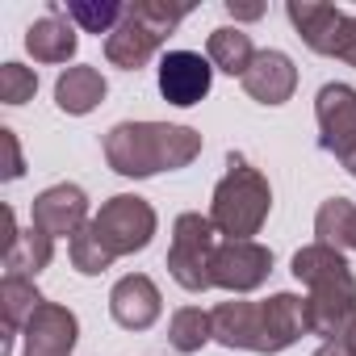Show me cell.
I'll list each match as a JSON object with an SVG mask.
<instances>
[{
	"label": "cell",
	"instance_id": "obj_1",
	"mask_svg": "<svg viewBox=\"0 0 356 356\" xmlns=\"http://www.w3.org/2000/svg\"><path fill=\"white\" fill-rule=\"evenodd\" d=\"M210 318L222 348H243L260 356H277L310 335V310L298 293H273L268 302H218Z\"/></svg>",
	"mask_w": 356,
	"mask_h": 356
},
{
	"label": "cell",
	"instance_id": "obj_2",
	"mask_svg": "<svg viewBox=\"0 0 356 356\" xmlns=\"http://www.w3.org/2000/svg\"><path fill=\"white\" fill-rule=\"evenodd\" d=\"M202 155V134L193 126H172V122H118L105 134V163L118 176L147 181L159 172L189 168Z\"/></svg>",
	"mask_w": 356,
	"mask_h": 356
},
{
	"label": "cell",
	"instance_id": "obj_3",
	"mask_svg": "<svg viewBox=\"0 0 356 356\" xmlns=\"http://www.w3.org/2000/svg\"><path fill=\"white\" fill-rule=\"evenodd\" d=\"M310 293H306V310H310V335L327 339H343L356 323V277L343 260V252L327 248V243H306L302 252H293V268H289Z\"/></svg>",
	"mask_w": 356,
	"mask_h": 356
},
{
	"label": "cell",
	"instance_id": "obj_4",
	"mask_svg": "<svg viewBox=\"0 0 356 356\" xmlns=\"http://www.w3.org/2000/svg\"><path fill=\"white\" fill-rule=\"evenodd\" d=\"M268 210H273L268 176L248 155L231 151L227 172H222V181L214 185V197H210V222L227 239H252L268 222Z\"/></svg>",
	"mask_w": 356,
	"mask_h": 356
},
{
	"label": "cell",
	"instance_id": "obj_5",
	"mask_svg": "<svg viewBox=\"0 0 356 356\" xmlns=\"http://www.w3.org/2000/svg\"><path fill=\"white\" fill-rule=\"evenodd\" d=\"M193 13V5H155V0H134L126 5L122 26L105 38V59L122 72H138L147 67L159 47L168 42V34Z\"/></svg>",
	"mask_w": 356,
	"mask_h": 356
},
{
	"label": "cell",
	"instance_id": "obj_6",
	"mask_svg": "<svg viewBox=\"0 0 356 356\" xmlns=\"http://www.w3.org/2000/svg\"><path fill=\"white\" fill-rule=\"evenodd\" d=\"M214 252H218V227L210 222V214L189 210L172 222V243H168L163 264L181 289L206 293L214 289Z\"/></svg>",
	"mask_w": 356,
	"mask_h": 356
},
{
	"label": "cell",
	"instance_id": "obj_7",
	"mask_svg": "<svg viewBox=\"0 0 356 356\" xmlns=\"http://www.w3.org/2000/svg\"><path fill=\"white\" fill-rule=\"evenodd\" d=\"M88 227H92L97 248H101L109 260H118V256L143 252V248L151 243L159 218H155L151 202H143L138 193H118V197H109V202L92 214Z\"/></svg>",
	"mask_w": 356,
	"mask_h": 356
},
{
	"label": "cell",
	"instance_id": "obj_8",
	"mask_svg": "<svg viewBox=\"0 0 356 356\" xmlns=\"http://www.w3.org/2000/svg\"><path fill=\"white\" fill-rule=\"evenodd\" d=\"M285 17L293 22L298 38L327 59H343L356 42V17L335 9V5H318V0H289Z\"/></svg>",
	"mask_w": 356,
	"mask_h": 356
},
{
	"label": "cell",
	"instance_id": "obj_9",
	"mask_svg": "<svg viewBox=\"0 0 356 356\" xmlns=\"http://www.w3.org/2000/svg\"><path fill=\"white\" fill-rule=\"evenodd\" d=\"M314 118H318V147L348 168L356 159V88L339 80L323 84L314 97Z\"/></svg>",
	"mask_w": 356,
	"mask_h": 356
},
{
	"label": "cell",
	"instance_id": "obj_10",
	"mask_svg": "<svg viewBox=\"0 0 356 356\" xmlns=\"http://www.w3.org/2000/svg\"><path fill=\"white\" fill-rule=\"evenodd\" d=\"M273 252L256 239H222L214 252V285L227 293H252L268 281Z\"/></svg>",
	"mask_w": 356,
	"mask_h": 356
},
{
	"label": "cell",
	"instance_id": "obj_11",
	"mask_svg": "<svg viewBox=\"0 0 356 356\" xmlns=\"http://www.w3.org/2000/svg\"><path fill=\"white\" fill-rule=\"evenodd\" d=\"M214 84V63L197 51H168L159 59V97L176 109L202 105Z\"/></svg>",
	"mask_w": 356,
	"mask_h": 356
},
{
	"label": "cell",
	"instance_id": "obj_12",
	"mask_svg": "<svg viewBox=\"0 0 356 356\" xmlns=\"http://www.w3.org/2000/svg\"><path fill=\"white\" fill-rule=\"evenodd\" d=\"M30 218H34V227L38 231H47L51 239H76L92 218H88V193L80 189V185H51V189H42L38 197H34V210H30Z\"/></svg>",
	"mask_w": 356,
	"mask_h": 356
},
{
	"label": "cell",
	"instance_id": "obj_13",
	"mask_svg": "<svg viewBox=\"0 0 356 356\" xmlns=\"http://www.w3.org/2000/svg\"><path fill=\"white\" fill-rule=\"evenodd\" d=\"M76 339H80V318L59 302H42L22 331V356H72Z\"/></svg>",
	"mask_w": 356,
	"mask_h": 356
},
{
	"label": "cell",
	"instance_id": "obj_14",
	"mask_svg": "<svg viewBox=\"0 0 356 356\" xmlns=\"http://www.w3.org/2000/svg\"><path fill=\"white\" fill-rule=\"evenodd\" d=\"M109 314H113V323L126 327V331H147V327H155V318L163 314L159 285H155L147 273L122 277V281L109 289Z\"/></svg>",
	"mask_w": 356,
	"mask_h": 356
},
{
	"label": "cell",
	"instance_id": "obj_15",
	"mask_svg": "<svg viewBox=\"0 0 356 356\" xmlns=\"http://www.w3.org/2000/svg\"><path fill=\"white\" fill-rule=\"evenodd\" d=\"M298 88V67L285 51H256L252 67L243 72V92L260 105H285Z\"/></svg>",
	"mask_w": 356,
	"mask_h": 356
},
{
	"label": "cell",
	"instance_id": "obj_16",
	"mask_svg": "<svg viewBox=\"0 0 356 356\" xmlns=\"http://www.w3.org/2000/svg\"><path fill=\"white\" fill-rule=\"evenodd\" d=\"M80 47V30L63 17L59 0L47 9V17H38L30 30H26V51L38 59V63H67Z\"/></svg>",
	"mask_w": 356,
	"mask_h": 356
},
{
	"label": "cell",
	"instance_id": "obj_17",
	"mask_svg": "<svg viewBox=\"0 0 356 356\" xmlns=\"http://www.w3.org/2000/svg\"><path fill=\"white\" fill-rule=\"evenodd\" d=\"M5 218H9V243H5V277H26V281H34L51 260H55V239L47 235V231H38V227H30V231H17V222H13V210H5Z\"/></svg>",
	"mask_w": 356,
	"mask_h": 356
},
{
	"label": "cell",
	"instance_id": "obj_18",
	"mask_svg": "<svg viewBox=\"0 0 356 356\" xmlns=\"http://www.w3.org/2000/svg\"><path fill=\"white\" fill-rule=\"evenodd\" d=\"M105 92H109V84H105V76H101L92 63H76V67H67V72L55 80V105H59L63 113H72V118L92 113V109L105 101Z\"/></svg>",
	"mask_w": 356,
	"mask_h": 356
},
{
	"label": "cell",
	"instance_id": "obj_19",
	"mask_svg": "<svg viewBox=\"0 0 356 356\" xmlns=\"http://www.w3.org/2000/svg\"><path fill=\"white\" fill-rule=\"evenodd\" d=\"M47 298L38 293V285L34 281H26V277H5L0 281V306H5V348H0V356H9V348H13V335L17 331H26V323L34 318V310L42 306Z\"/></svg>",
	"mask_w": 356,
	"mask_h": 356
},
{
	"label": "cell",
	"instance_id": "obj_20",
	"mask_svg": "<svg viewBox=\"0 0 356 356\" xmlns=\"http://www.w3.org/2000/svg\"><path fill=\"white\" fill-rule=\"evenodd\" d=\"M206 59L214 63V72H227V76H239L252 67L256 59V47H252V34H243L239 26H218L210 30L206 38Z\"/></svg>",
	"mask_w": 356,
	"mask_h": 356
},
{
	"label": "cell",
	"instance_id": "obj_21",
	"mask_svg": "<svg viewBox=\"0 0 356 356\" xmlns=\"http://www.w3.org/2000/svg\"><path fill=\"white\" fill-rule=\"evenodd\" d=\"M314 243H327L335 252H356V206L348 197H327L314 214Z\"/></svg>",
	"mask_w": 356,
	"mask_h": 356
},
{
	"label": "cell",
	"instance_id": "obj_22",
	"mask_svg": "<svg viewBox=\"0 0 356 356\" xmlns=\"http://www.w3.org/2000/svg\"><path fill=\"white\" fill-rule=\"evenodd\" d=\"M210 339H214V318H210L202 306H181V310L172 314V323H168V343L181 352V356L202 352Z\"/></svg>",
	"mask_w": 356,
	"mask_h": 356
},
{
	"label": "cell",
	"instance_id": "obj_23",
	"mask_svg": "<svg viewBox=\"0 0 356 356\" xmlns=\"http://www.w3.org/2000/svg\"><path fill=\"white\" fill-rule=\"evenodd\" d=\"M63 9V17L76 26V30H84V34H113L118 26H122V17H126V5H118V0H67V5H59Z\"/></svg>",
	"mask_w": 356,
	"mask_h": 356
},
{
	"label": "cell",
	"instance_id": "obj_24",
	"mask_svg": "<svg viewBox=\"0 0 356 356\" xmlns=\"http://www.w3.org/2000/svg\"><path fill=\"white\" fill-rule=\"evenodd\" d=\"M34 92H38V76L30 67H22V63L0 67V101L5 105H26V101H34Z\"/></svg>",
	"mask_w": 356,
	"mask_h": 356
},
{
	"label": "cell",
	"instance_id": "obj_25",
	"mask_svg": "<svg viewBox=\"0 0 356 356\" xmlns=\"http://www.w3.org/2000/svg\"><path fill=\"white\" fill-rule=\"evenodd\" d=\"M0 143H5V181H17V176L26 172V163H22V147H17V134L9 130V126H0Z\"/></svg>",
	"mask_w": 356,
	"mask_h": 356
},
{
	"label": "cell",
	"instance_id": "obj_26",
	"mask_svg": "<svg viewBox=\"0 0 356 356\" xmlns=\"http://www.w3.org/2000/svg\"><path fill=\"white\" fill-rule=\"evenodd\" d=\"M227 13L235 22H260L264 17V5H235V0H227Z\"/></svg>",
	"mask_w": 356,
	"mask_h": 356
},
{
	"label": "cell",
	"instance_id": "obj_27",
	"mask_svg": "<svg viewBox=\"0 0 356 356\" xmlns=\"http://www.w3.org/2000/svg\"><path fill=\"white\" fill-rule=\"evenodd\" d=\"M314 356H356V352L348 348V339H327V343H323Z\"/></svg>",
	"mask_w": 356,
	"mask_h": 356
},
{
	"label": "cell",
	"instance_id": "obj_28",
	"mask_svg": "<svg viewBox=\"0 0 356 356\" xmlns=\"http://www.w3.org/2000/svg\"><path fill=\"white\" fill-rule=\"evenodd\" d=\"M343 339H348V348H352V352H356V323H352V331H348V335H343Z\"/></svg>",
	"mask_w": 356,
	"mask_h": 356
},
{
	"label": "cell",
	"instance_id": "obj_29",
	"mask_svg": "<svg viewBox=\"0 0 356 356\" xmlns=\"http://www.w3.org/2000/svg\"><path fill=\"white\" fill-rule=\"evenodd\" d=\"M343 63H352V67H356V42H352V51L343 55Z\"/></svg>",
	"mask_w": 356,
	"mask_h": 356
},
{
	"label": "cell",
	"instance_id": "obj_30",
	"mask_svg": "<svg viewBox=\"0 0 356 356\" xmlns=\"http://www.w3.org/2000/svg\"><path fill=\"white\" fill-rule=\"evenodd\" d=\"M348 172H352V176H356V159H352V163H348Z\"/></svg>",
	"mask_w": 356,
	"mask_h": 356
}]
</instances>
